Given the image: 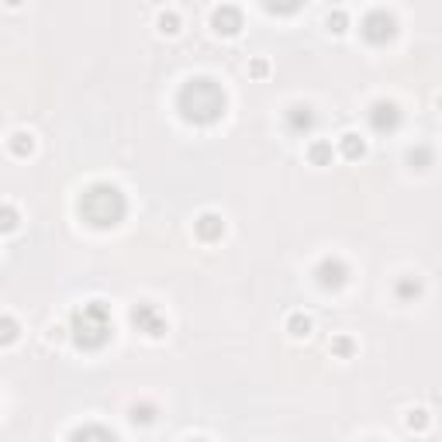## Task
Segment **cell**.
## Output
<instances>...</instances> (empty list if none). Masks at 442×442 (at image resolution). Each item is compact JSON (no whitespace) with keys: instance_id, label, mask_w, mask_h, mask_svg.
Here are the masks:
<instances>
[{"instance_id":"obj_1","label":"cell","mask_w":442,"mask_h":442,"mask_svg":"<svg viewBox=\"0 0 442 442\" xmlns=\"http://www.w3.org/2000/svg\"><path fill=\"white\" fill-rule=\"evenodd\" d=\"M177 107H180L183 121H190V125H214L225 114L228 97H225L221 83H214L211 77H194L180 87Z\"/></svg>"},{"instance_id":"obj_2","label":"cell","mask_w":442,"mask_h":442,"mask_svg":"<svg viewBox=\"0 0 442 442\" xmlns=\"http://www.w3.org/2000/svg\"><path fill=\"white\" fill-rule=\"evenodd\" d=\"M77 208L87 225H94V228H114V225H121V218L128 211V201H125V194L114 183H90L79 194Z\"/></svg>"},{"instance_id":"obj_3","label":"cell","mask_w":442,"mask_h":442,"mask_svg":"<svg viewBox=\"0 0 442 442\" xmlns=\"http://www.w3.org/2000/svg\"><path fill=\"white\" fill-rule=\"evenodd\" d=\"M70 332H73V342H77L79 349H101L107 346V338L114 332V325H111V308H107L104 301H87V304H79L73 318H70Z\"/></svg>"},{"instance_id":"obj_4","label":"cell","mask_w":442,"mask_h":442,"mask_svg":"<svg viewBox=\"0 0 442 442\" xmlns=\"http://www.w3.org/2000/svg\"><path fill=\"white\" fill-rule=\"evenodd\" d=\"M360 31H363V38L370 45H387V42H394V35H397V21H394L390 11L377 7V11H370L363 18Z\"/></svg>"},{"instance_id":"obj_5","label":"cell","mask_w":442,"mask_h":442,"mask_svg":"<svg viewBox=\"0 0 442 442\" xmlns=\"http://www.w3.org/2000/svg\"><path fill=\"white\" fill-rule=\"evenodd\" d=\"M131 325L138 328V332H145V336H153V338H159V336H166V318L159 314V308L156 304H149V301H142V304H135L131 308Z\"/></svg>"},{"instance_id":"obj_6","label":"cell","mask_w":442,"mask_h":442,"mask_svg":"<svg viewBox=\"0 0 442 442\" xmlns=\"http://www.w3.org/2000/svg\"><path fill=\"white\" fill-rule=\"evenodd\" d=\"M370 128L380 131V135H390V131L401 128V107L394 101H373L370 104Z\"/></svg>"},{"instance_id":"obj_7","label":"cell","mask_w":442,"mask_h":442,"mask_svg":"<svg viewBox=\"0 0 442 442\" xmlns=\"http://www.w3.org/2000/svg\"><path fill=\"white\" fill-rule=\"evenodd\" d=\"M314 277H318V284L325 287V290H338V287H346V280H349V266L342 260H336V256H328V260L318 263Z\"/></svg>"},{"instance_id":"obj_8","label":"cell","mask_w":442,"mask_h":442,"mask_svg":"<svg viewBox=\"0 0 442 442\" xmlns=\"http://www.w3.org/2000/svg\"><path fill=\"white\" fill-rule=\"evenodd\" d=\"M314 111L308 104H290L287 107V131H294V135H308L314 128Z\"/></svg>"},{"instance_id":"obj_9","label":"cell","mask_w":442,"mask_h":442,"mask_svg":"<svg viewBox=\"0 0 442 442\" xmlns=\"http://www.w3.org/2000/svg\"><path fill=\"white\" fill-rule=\"evenodd\" d=\"M194 232H197V238L201 242H218L221 235H225V221H221V214H214V211H208V214H201L197 221H194Z\"/></svg>"},{"instance_id":"obj_10","label":"cell","mask_w":442,"mask_h":442,"mask_svg":"<svg viewBox=\"0 0 442 442\" xmlns=\"http://www.w3.org/2000/svg\"><path fill=\"white\" fill-rule=\"evenodd\" d=\"M211 25H214V31H221V35H235L242 28V11L232 7V4H225V7H218L211 14Z\"/></svg>"},{"instance_id":"obj_11","label":"cell","mask_w":442,"mask_h":442,"mask_svg":"<svg viewBox=\"0 0 442 442\" xmlns=\"http://www.w3.org/2000/svg\"><path fill=\"white\" fill-rule=\"evenodd\" d=\"M70 442H118V436L111 429H104V425H83V429H77L70 436Z\"/></svg>"},{"instance_id":"obj_12","label":"cell","mask_w":442,"mask_h":442,"mask_svg":"<svg viewBox=\"0 0 442 442\" xmlns=\"http://www.w3.org/2000/svg\"><path fill=\"white\" fill-rule=\"evenodd\" d=\"M338 153H342L346 159H353V162H356V159H363V156H366V142L360 138V135L346 131V135L338 138Z\"/></svg>"},{"instance_id":"obj_13","label":"cell","mask_w":442,"mask_h":442,"mask_svg":"<svg viewBox=\"0 0 442 442\" xmlns=\"http://www.w3.org/2000/svg\"><path fill=\"white\" fill-rule=\"evenodd\" d=\"M287 332H290L294 338H308L311 336V318L301 314V311H294L290 318H287Z\"/></svg>"},{"instance_id":"obj_14","label":"cell","mask_w":442,"mask_h":442,"mask_svg":"<svg viewBox=\"0 0 442 442\" xmlns=\"http://www.w3.org/2000/svg\"><path fill=\"white\" fill-rule=\"evenodd\" d=\"M394 294H397L401 301H415V297H421V280H418V277H401L397 287H394Z\"/></svg>"},{"instance_id":"obj_15","label":"cell","mask_w":442,"mask_h":442,"mask_svg":"<svg viewBox=\"0 0 442 442\" xmlns=\"http://www.w3.org/2000/svg\"><path fill=\"white\" fill-rule=\"evenodd\" d=\"M308 159H311L314 166H328L332 162V145L328 142H311L308 145Z\"/></svg>"},{"instance_id":"obj_16","label":"cell","mask_w":442,"mask_h":442,"mask_svg":"<svg viewBox=\"0 0 442 442\" xmlns=\"http://www.w3.org/2000/svg\"><path fill=\"white\" fill-rule=\"evenodd\" d=\"M408 162H411L415 170H429V166H432V149H429V145H415V149H408Z\"/></svg>"},{"instance_id":"obj_17","label":"cell","mask_w":442,"mask_h":442,"mask_svg":"<svg viewBox=\"0 0 442 442\" xmlns=\"http://www.w3.org/2000/svg\"><path fill=\"white\" fill-rule=\"evenodd\" d=\"M31 149H35V142H31L28 131H18V135L11 138V153H14V156H28Z\"/></svg>"},{"instance_id":"obj_18","label":"cell","mask_w":442,"mask_h":442,"mask_svg":"<svg viewBox=\"0 0 442 442\" xmlns=\"http://www.w3.org/2000/svg\"><path fill=\"white\" fill-rule=\"evenodd\" d=\"M408 429H411V432H425V429H429V411H421V408L408 411Z\"/></svg>"},{"instance_id":"obj_19","label":"cell","mask_w":442,"mask_h":442,"mask_svg":"<svg viewBox=\"0 0 442 442\" xmlns=\"http://www.w3.org/2000/svg\"><path fill=\"white\" fill-rule=\"evenodd\" d=\"M159 31H166V35H177V31H180V18H177L173 11L159 14Z\"/></svg>"},{"instance_id":"obj_20","label":"cell","mask_w":442,"mask_h":442,"mask_svg":"<svg viewBox=\"0 0 442 442\" xmlns=\"http://www.w3.org/2000/svg\"><path fill=\"white\" fill-rule=\"evenodd\" d=\"M353 349H356V342L349 336H338L336 342H332V353H336V356H353Z\"/></svg>"},{"instance_id":"obj_21","label":"cell","mask_w":442,"mask_h":442,"mask_svg":"<svg viewBox=\"0 0 442 442\" xmlns=\"http://www.w3.org/2000/svg\"><path fill=\"white\" fill-rule=\"evenodd\" d=\"M153 411H156L153 404H142V408L135 404V411H131V421H142V425H145V421H153V418H156Z\"/></svg>"},{"instance_id":"obj_22","label":"cell","mask_w":442,"mask_h":442,"mask_svg":"<svg viewBox=\"0 0 442 442\" xmlns=\"http://www.w3.org/2000/svg\"><path fill=\"white\" fill-rule=\"evenodd\" d=\"M14 228H18V211L4 204V232H14Z\"/></svg>"},{"instance_id":"obj_23","label":"cell","mask_w":442,"mask_h":442,"mask_svg":"<svg viewBox=\"0 0 442 442\" xmlns=\"http://www.w3.org/2000/svg\"><path fill=\"white\" fill-rule=\"evenodd\" d=\"M18 338V325H14V318H4V346H11Z\"/></svg>"},{"instance_id":"obj_24","label":"cell","mask_w":442,"mask_h":442,"mask_svg":"<svg viewBox=\"0 0 442 442\" xmlns=\"http://www.w3.org/2000/svg\"><path fill=\"white\" fill-rule=\"evenodd\" d=\"M328 28L332 31H346V11H332L328 14Z\"/></svg>"},{"instance_id":"obj_25","label":"cell","mask_w":442,"mask_h":442,"mask_svg":"<svg viewBox=\"0 0 442 442\" xmlns=\"http://www.w3.org/2000/svg\"><path fill=\"white\" fill-rule=\"evenodd\" d=\"M266 11H270V14H294L297 4H266Z\"/></svg>"},{"instance_id":"obj_26","label":"cell","mask_w":442,"mask_h":442,"mask_svg":"<svg viewBox=\"0 0 442 442\" xmlns=\"http://www.w3.org/2000/svg\"><path fill=\"white\" fill-rule=\"evenodd\" d=\"M266 70H270L266 59H256V62H253V77H266Z\"/></svg>"},{"instance_id":"obj_27","label":"cell","mask_w":442,"mask_h":442,"mask_svg":"<svg viewBox=\"0 0 442 442\" xmlns=\"http://www.w3.org/2000/svg\"><path fill=\"white\" fill-rule=\"evenodd\" d=\"M190 442H204V439H190Z\"/></svg>"},{"instance_id":"obj_28","label":"cell","mask_w":442,"mask_h":442,"mask_svg":"<svg viewBox=\"0 0 442 442\" xmlns=\"http://www.w3.org/2000/svg\"><path fill=\"white\" fill-rule=\"evenodd\" d=\"M439 107H442V97H439Z\"/></svg>"}]
</instances>
